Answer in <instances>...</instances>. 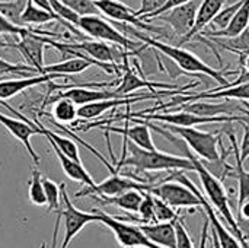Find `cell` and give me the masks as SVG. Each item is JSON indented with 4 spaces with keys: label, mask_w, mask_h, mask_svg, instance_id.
Instances as JSON below:
<instances>
[{
    "label": "cell",
    "mask_w": 249,
    "mask_h": 248,
    "mask_svg": "<svg viewBox=\"0 0 249 248\" xmlns=\"http://www.w3.org/2000/svg\"><path fill=\"white\" fill-rule=\"evenodd\" d=\"M212 41L233 54H249V28L233 38H214Z\"/></svg>",
    "instance_id": "26"
},
{
    "label": "cell",
    "mask_w": 249,
    "mask_h": 248,
    "mask_svg": "<svg viewBox=\"0 0 249 248\" xmlns=\"http://www.w3.org/2000/svg\"><path fill=\"white\" fill-rule=\"evenodd\" d=\"M120 31H123L125 35H131L136 37L137 39H140L142 42H144L146 45H149L150 48H153L155 51H159L162 54H165L166 57H169L179 69H182L187 73H201V75H207L209 77L214 79L219 86L209 89L207 92H214L219 89H223L228 86V83H231L226 79V72L225 70H216L213 67H210L207 63H204L200 57H197L194 53L181 48V45H169L166 42H160L155 38H150L144 31L128 25V23H121L120 22Z\"/></svg>",
    "instance_id": "1"
},
{
    "label": "cell",
    "mask_w": 249,
    "mask_h": 248,
    "mask_svg": "<svg viewBox=\"0 0 249 248\" xmlns=\"http://www.w3.org/2000/svg\"><path fill=\"white\" fill-rule=\"evenodd\" d=\"M160 95L158 94H150V95H133V96H125V98H112V99H102V101H95L90 104H85L80 105L77 110V115L82 120L90 121L95 120L98 117H101L104 113L115 108V107H121V105H131L140 101H147V99H156Z\"/></svg>",
    "instance_id": "14"
},
{
    "label": "cell",
    "mask_w": 249,
    "mask_h": 248,
    "mask_svg": "<svg viewBox=\"0 0 249 248\" xmlns=\"http://www.w3.org/2000/svg\"><path fill=\"white\" fill-rule=\"evenodd\" d=\"M104 206H115L128 213H137L143 200V191L128 190L118 196H90Z\"/></svg>",
    "instance_id": "23"
},
{
    "label": "cell",
    "mask_w": 249,
    "mask_h": 248,
    "mask_svg": "<svg viewBox=\"0 0 249 248\" xmlns=\"http://www.w3.org/2000/svg\"><path fill=\"white\" fill-rule=\"evenodd\" d=\"M190 0H168L159 10H156V12H153V13H149V15H146V16H143L142 19L143 20H150V19H153V18H156V16H159V15H162V13H165V12H168V10H171V9H174V7H177V6H181V4H185V3H188Z\"/></svg>",
    "instance_id": "39"
},
{
    "label": "cell",
    "mask_w": 249,
    "mask_h": 248,
    "mask_svg": "<svg viewBox=\"0 0 249 248\" xmlns=\"http://www.w3.org/2000/svg\"><path fill=\"white\" fill-rule=\"evenodd\" d=\"M184 152L187 153V158H190L191 162L194 164V170L200 177V181L203 184V190H204L209 202L212 203V206L220 213V216L225 219L226 225L235 234V237L239 240L242 247L249 248L248 243L245 241V238H244V235H242V232L239 229L238 221H236V218H235V215L232 212L229 197H228V191H226V187L223 186V181L219 180L214 174H212L198 156H196V155H193L190 152V148H188L187 143L184 145Z\"/></svg>",
    "instance_id": "3"
},
{
    "label": "cell",
    "mask_w": 249,
    "mask_h": 248,
    "mask_svg": "<svg viewBox=\"0 0 249 248\" xmlns=\"http://www.w3.org/2000/svg\"><path fill=\"white\" fill-rule=\"evenodd\" d=\"M179 110L203 115V117H219V115H248L249 110L241 107L239 104H235L232 99H226L225 102H209V99H197L190 101L182 105H179Z\"/></svg>",
    "instance_id": "12"
},
{
    "label": "cell",
    "mask_w": 249,
    "mask_h": 248,
    "mask_svg": "<svg viewBox=\"0 0 249 248\" xmlns=\"http://www.w3.org/2000/svg\"><path fill=\"white\" fill-rule=\"evenodd\" d=\"M93 212L98 215V222L105 225L114 234L117 244L121 248H162L144 235L140 225L128 224L123 218L111 216L99 209H95Z\"/></svg>",
    "instance_id": "6"
},
{
    "label": "cell",
    "mask_w": 249,
    "mask_h": 248,
    "mask_svg": "<svg viewBox=\"0 0 249 248\" xmlns=\"http://www.w3.org/2000/svg\"><path fill=\"white\" fill-rule=\"evenodd\" d=\"M231 1H232V3H233V1H236V0H231Z\"/></svg>",
    "instance_id": "45"
},
{
    "label": "cell",
    "mask_w": 249,
    "mask_h": 248,
    "mask_svg": "<svg viewBox=\"0 0 249 248\" xmlns=\"http://www.w3.org/2000/svg\"><path fill=\"white\" fill-rule=\"evenodd\" d=\"M239 58V70L249 72V54H238Z\"/></svg>",
    "instance_id": "43"
},
{
    "label": "cell",
    "mask_w": 249,
    "mask_h": 248,
    "mask_svg": "<svg viewBox=\"0 0 249 248\" xmlns=\"http://www.w3.org/2000/svg\"><path fill=\"white\" fill-rule=\"evenodd\" d=\"M201 1L203 0H190L188 3L177 6V7H174V9H171V10H168V12H165L156 18H153V19L168 23V26L172 29V32L177 37H179V39H181L194 26L197 12H198Z\"/></svg>",
    "instance_id": "11"
},
{
    "label": "cell",
    "mask_w": 249,
    "mask_h": 248,
    "mask_svg": "<svg viewBox=\"0 0 249 248\" xmlns=\"http://www.w3.org/2000/svg\"><path fill=\"white\" fill-rule=\"evenodd\" d=\"M60 1L64 3L67 7H70L71 10H74L80 16H86V15H102L93 0H60Z\"/></svg>",
    "instance_id": "33"
},
{
    "label": "cell",
    "mask_w": 249,
    "mask_h": 248,
    "mask_svg": "<svg viewBox=\"0 0 249 248\" xmlns=\"http://www.w3.org/2000/svg\"><path fill=\"white\" fill-rule=\"evenodd\" d=\"M134 121L137 123L136 126H128L125 124L124 127H115V126H99L104 132H112V133H117V134H121L124 139H128L130 142L136 143L137 146L143 148V149H149V151H153L156 149L155 143H153V137H152V133L149 130V126L139 120V118H128L127 121Z\"/></svg>",
    "instance_id": "17"
},
{
    "label": "cell",
    "mask_w": 249,
    "mask_h": 248,
    "mask_svg": "<svg viewBox=\"0 0 249 248\" xmlns=\"http://www.w3.org/2000/svg\"><path fill=\"white\" fill-rule=\"evenodd\" d=\"M31 31H32V28L15 25L13 22H10L4 15H1V12H0V34H1V35H19V37H25V35H28Z\"/></svg>",
    "instance_id": "36"
},
{
    "label": "cell",
    "mask_w": 249,
    "mask_h": 248,
    "mask_svg": "<svg viewBox=\"0 0 249 248\" xmlns=\"http://www.w3.org/2000/svg\"><path fill=\"white\" fill-rule=\"evenodd\" d=\"M42 183H44V189H45L48 212L58 213L61 210V184H57L47 177H42Z\"/></svg>",
    "instance_id": "28"
},
{
    "label": "cell",
    "mask_w": 249,
    "mask_h": 248,
    "mask_svg": "<svg viewBox=\"0 0 249 248\" xmlns=\"http://www.w3.org/2000/svg\"><path fill=\"white\" fill-rule=\"evenodd\" d=\"M36 72L29 64H18L10 63L0 57V75H18V76H29V73Z\"/></svg>",
    "instance_id": "34"
},
{
    "label": "cell",
    "mask_w": 249,
    "mask_h": 248,
    "mask_svg": "<svg viewBox=\"0 0 249 248\" xmlns=\"http://www.w3.org/2000/svg\"><path fill=\"white\" fill-rule=\"evenodd\" d=\"M162 127L179 136L188 145V148L193 149L194 153L206 162H216L222 159L225 155H229L226 148L223 146L220 136L212 132H201L197 127L172 126L166 123Z\"/></svg>",
    "instance_id": "4"
},
{
    "label": "cell",
    "mask_w": 249,
    "mask_h": 248,
    "mask_svg": "<svg viewBox=\"0 0 249 248\" xmlns=\"http://www.w3.org/2000/svg\"><path fill=\"white\" fill-rule=\"evenodd\" d=\"M209 231H210V222L209 219H206L204 225H203V231H201V240H200V247L198 248H207V241H209Z\"/></svg>",
    "instance_id": "41"
},
{
    "label": "cell",
    "mask_w": 249,
    "mask_h": 248,
    "mask_svg": "<svg viewBox=\"0 0 249 248\" xmlns=\"http://www.w3.org/2000/svg\"><path fill=\"white\" fill-rule=\"evenodd\" d=\"M166 1L168 0H142V6H140V9L136 10V15L142 19L143 16L159 10Z\"/></svg>",
    "instance_id": "37"
},
{
    "label": "cell",
    "mask_w": 249,
    "mask_h": 248,
    "mask_svg": "<svg viewBox=\"0 0 249 248\" xmlns=\"http://www.w3.org/2000/svg\"><path fill=\"white\" fill-rule=\"evenodd\" d=\"M0 105L4 107L7 111H10L15 117H9V115H4L0 113V124L6 129L7 133H10L16 140H19L23 148L26 149L28 155L31 156V159L34 161L35 165H39L41 162V158L39 155L35 152L32 143H31V137L35 136V134H41V129L38 126H34V123L31 120H28V117L22 115L20 111H16L13 107H10L4 99H0Z\"/></svg>",
    "instance_id": "7"
},
{
    "label": "cell",
    "mask_w": 249,
    "mask_h": 248,
    "mask_svg": "<svg viewBox=\"0 0 249 248\" xmlns=\"http://www.w3.org/2000/svg\"><path fill=\"white\" fill-rule=\"evenodd\" d=\"M153 184L155 183H142L128 175L115 172V174H111V177H108L102 183L99 184L96 183L93 187H85L83 190L77 191L74 197L79 199V197H86V196H118L128 190L150 191Z\"/></svg>",
    "instance_id": "9"
},
{
    "label": "cell",
    "mask_w": 249,
    "mask_h": 248,
    "mask_svg": "<svg viewBox=\"0 0 249 248\" xmlns=\"http://www.w3.org/2000/svg\"><path fill=\"white\" fill-rule=\"evenodd\" d=\"M242 4V0H238V1H233L228 6H223L220 9V12L213 18V20L210 22V26H212V31H220V29H225L231 20L233 19L235 13L238 12V9L241 7Z\"/></svg>",
    "instance_id": "29"
},
{
    "label": "cell",
    "mask_w": 249,
    "mask_h": 248,
    "mask_svg": "<svg viewBox=\"0 0 249 248\" xmlns=\"http://www.w3.org/2000/svg\"><path fill=\"white\" fill-rule=\"evenodd\" d=\"M212 232H213V231H212ZM212 244H213V248H222L220 247V243H219V240H217V237H216V234H214V232H213Z\"/></svg>",
    "instance_id": "44"
},
{
    "label": "cell",
    "mask_w": 249,
    "mask_h": 248,
    "mask_svg": "<svg viewBox=\"0 0 249 248\" xmlns=\"http://www.w3.org/2000/svg\"><path fill=\"white\" fill-rule=\"evenodd\" d=\"M144 235L162 248H178L177 227L172 222H153V224H140Z\"/></svg>",
    "instance_id": "19"
},
{
    "label": "cell",
    "mask_w": 249,
    "mask_h": 248,
    "mask_svg": "<svg viewBox=\"0 0 249 248\" xmlns=\"http://www.w3.org/2000/svg\"><path fill=\"white\" fill-rule=\"evenodd\" d=\"M41 248H45V247H44V244H42V246H41Z\"/></svg>",
    "instance_id": "46"
},
{
    "label": "cell",
    "mask_w": 249,
    "mask_h": 248,
    "mask_svg": "<svg viewBox=\"0 0 249 248\" xmlns=\"http://www.w3.org/2000/svg\"><path fill=\"white\" fill-rule=\"evenodd\" d=\"M197 193L201 199V208L203 210L206 212L207 215V219L210 222V229L216 234L219 243H220V247L222 248H244L242 244L239 243V240L225 227V224L220 222V219L217 218L216 212H214V208L212 206V203L201 194V191L197 189Z\"/></svg>",
    "instance_id": "18"
},
{
    "label": "cell",
    "mask_w": 249,
    "mask_h": 248,
    "mask_svg": "<svg viewBox=\"0 0 249 248\" xmlns=\"http://www.w3.org/2000/svg\"><path fill=\"white\" fill-rule=\"evenodd\" d=\"M28 197H29V202L35 206H45L47 205V196H45V189H44V183H42V174L36 168H32V171H31V178L28 181Z\"/></svg>",
    "instance_id": "27"
},
{
    "label": "cell",
    "mask_w": 249,
    "mask_h": 248,
    "mask_svg": "<svg viewBox=\"0 0 249 248\" xmlns=\"http://www.w3.org/2000/svg\"><path fill=\"white\" fill-rule=\"evenodd\" d=\"M47 104H53V118H57V123H71L77 115L79 105H76L71 99L64 96H51Z\"/></svg>",
    "instance_id": "24"
},
{
    "label": "cell",
    "mask_w": 249,
    "mask_h": 248,
    "mask_svg": "<svg viewBox=\"0 0 249 248\" xmlns=\"http://www.w3.org/2000/svg\"><path fill=\"white\" fill-rule=\"evenodd\" d=\"M177 227V238H178V248H194L193 244V240L190 238L188 232H187V228H185V224H184V219L177 222L175 224Z\"/></svg>",
    "instance_id": "38"
},
{
    "label": "cell",
    "mask_w": 249,
    "mask_h": 248,
    "mask_svg": "<svg viewBox=\"0 0 249 248\" xmlns=\"http://www.w3.org/2000/svg\"><path fill=\"white\" fill-rule=\"evenodd\" d=\"M66 44L70 48L79 50L101 63H111V64H118L128 53H133V51H121L118 48H114L101 39H95V41L83 39L79 42H66Z\"/></svg>",
    "instance_id": "15"
},
{
    "label": "cell",
    "mask_w": 249,
    "mask_h": 248,
    "mask_svg": "<svg viewBox=\"0 0 249 248\" xmlns=\"http://www.w3.org/2000/svg\"><path fill=\"white\" fill-rule=\"evenodd\" d=\"M241 124L244 127V137H242V143H241L239 152H241V161L245 162L247 158L249 156V123L241 121Z\"/></svg>",
    "instance_id": "40"
},
{
    "label": "cell",
    "mask_w": 249,
    "mask_h": 248,
    "mask_svg": "<svg viewBox=\"0 0 249 248\" xmlns=\"http://www.w3.org/2000/svg\"><path fill=\"white\" fill-rule=\"evenodd\" d=\"M137 215L140 216V218H137V222H140V224H153V222H156L155 200H153V194L150 191H143V200H142V205L139 208Z\"/></svg>",
    "instance_id": "32"
},
{
    "label": "cell",
    "mask_w": 249,
    "mask_h": 248,
    "mask_svg": "<svg viewBox=\"0 0 249 248\" xmlns=\"http://www.w3.org/2000/svg\"><path fill=\"white\" fill-rule=\"evenodd\" d=\"M226 0H203L200 7H198V12H197V18H196V23L194 26L191 28V31L182 37L179 41H178V45H182L185 42H190L193 41L198 34H201L204 31V28L207 25H210V22L213 20V18L220 12V9L223 7Z\"/></svg>",
    "instance_id": "20"
},
{
    "label": "cell",
    "mask_w": 249,
    "mask_h": 248,
    "mask_svg": "<svg viewBox=\"0 0 249 248\" xmlns=\"http://www.w3.org/2000/svg\"><path fill=\"white\" fill-rule=\"evenodd\" d=\"M123 167H131L139 172H158V171H194V164L190 158L177 156L160 152L158 149L149 151L137 146L136 143L124 139L123 156L115 164V170L120 172Z\"/></svg>",
    "instance_id": "2"
},
{
    "label": "cell",
    "mask_w": 249,
    "mask_h": 248,
    "mask_svg": "<svg viewBox=\"0 0 249 248\" xmlns=\"http://www.w3.org/2000/svg\"><path fill=\"white\" fill-rule=\"evenodd\" d=\"M57 215H60V218L63 221V229H64V235H63V241H61L60 248H69L71 240L86 225L98 222L96 212H83L71 203L64 183H61V210Z\"/></svg>",
    "instance_id": "8"
},
{
    "label": "cell",
    "mask_w": 249,
    "mask_h": 248,
    "mask_svg": "<svg viewBox=\"0 0 249 248\" xmlns=\"http://www.w3.org/2000/svg\"><path fill=\"white\" fill-rule=\"evenodd\" d=\"M155 200V215H156V222H172L177 224L184 219L178 212H175L174 208H171L168 203H165L162 199L153 196Z\"/></svg>",
    "instance_id": "31"
},
{
    "label": "cell",
    "mask_w": 249,
    "mask_h": 248,
    "mask_svg": "<svg viewBox=\"0 0 249 248\" xmlns=\"http://www.w3.org/2000/svg\"><path fill=\"white\" fill-rule=\"evenodd\" d=\"M67 76L58 73H47V75H34L20 79H0V99H7L16 96L18 94L42 83H50L54 79H66Z\"/></svg>",
    "instance_id": "16"
},
{
    "label": "cell",
    "mask_w": 249,
    "mask_h": 248,
    "mask_svg": "<svg viewBox=\"0 0 249 248\" xmlns=\"http://www.w3.org/2000/svg\"><path fill=\"white\" fill-rule=\"evenodd\" d=\"M34 121H35V124L41 129V134L45 136L48 142H54V143L58 146V149H60L64 155H67L69 158H71V159H74V161H77V162H82L80 155H79V148H77V145H76L71 139L58 136L55 132L47 129L38 118H34Z\"/></svg>",
    "instance_id": "25"
},
{
    "label": "cell",
    "mask_w": 249,
    "mask_h": 248,
    "mask_svg": "<svg viewBox=\"0 0 249 248\" xmlns=\"http://www.w3.org/2000/svg\"><path fill=\"white\" fill-rule=\"evenodd\" d=\"M95 3H96L98 9L101 10V13L108 16L112 20H117V22H121V23H128V25H133V26H136V28H139L142 31L153 32V34H158L160 37L166 34L162 28L146 23L143 19H140L136 15L134 9L128 7L125 3H123L120 0H96Z\"/></svg>",
    "instance_id": "10"
},
{
    "label": "cell",
    "mask_w": 249,
    "mask_h": 248,
    "mask_svg": "<svg viewBox=\"0 0 249 248\" xmlns=\"http://www.w3.org/2000/svg\"><path fill=\"white\" fill-rule=\"evenodd\" d=\"M238 218L249 219V199H247L245 202H242V203L238 206V215H236V219H238Z\"/></svg>",
    "instance_id": "42"
},
{
    "label": "cell",
    "mask_w": 249,
    "mask_h": 248,
    "mask_svg": "<svg viewBox=\"0 0 249 248\" xmlns=\"http://www.w3.org/2000/svg\"><path fill=\"white\" fill-rule=\"evenodd\" d=\"M50 4L53 7V10L64 20V22H69L71 25H76L79 23V19H80V15H77L74 10H71L70 7H67L64 3H61L60 0H50Z\"/></svg>",
    "instance_id": "35"
},
{
    "label": "cell",
    "mask_w": 249,
    "mask_h": 248,
    "mask_svg": "<svg viewBox=\"0 0 249 248\" xmlns=\"http://www.w3.org/2000/svg\"><path fill=\"white\" fill-rule=\"evenodd\" d=\"M26 0H0V12L15 25H22V12L25 9Z\"/></svg>",
    "instance_id": "30"
},
{
    "label": "cell",
    "mask_w": 249,
    "mask_h": 248,
    "mask_svg": "<svg viewBox=\"0 0 249 248\" xmlns=\"http://www.w3.org/2000/svg\"><path fill=\"white\" fill-rule=\"evenodd\" d=\"M50 145H51V148H53L55 156L58 158L60 165H61L64 174H66L70 180L77 181V183L83 184L85 187H93V186L96 184L95 180H93L92 175L86 171V168L83 167L82 162H77V161L69 158L67 155H64V153L58 149V146H57L54 142H50Z\"/></svg>",
    "instance_id": "21"
},
{
    "label": "cell",
    "mask_w": 249,
    "mask_h": 248,
    "mask_svg": "<svg viewBox=\"0 0 249 248\" xmlns=\"http://www.w3.org/2000/svg\"><path fill=\"white\" fill-rule=\"evenodd\" d=\"M77 28L82 29L88 37L115 44L120 48H124L127 51H133L134 54H139L140 51H143V48L147 47L144 42L133 41L128 35H125L123 31L115 28L111 22L105 20L101 15L80 16Z\"/></svg>",
    "instance_id": "5"
},
{
    "label": "cell",
    "mask_w": 249,
    "mask_h": 248,
    "mask_svg": "<svg viewBox=\"0 0 249 248\" xmlns=\"http://www.w3.org/2000/svg\"><path fill=\"white\" fill-rule=\"evenodd\" d=\"M47 42L44 41V37L39 34H35L31 31L28 35L20 37V39L15 44H3V47H15L23 58L32 66L39 75H42L44 70V48H47Z\"/></svg>",
    "instance_id": "13"
},
{
    "label": "cell",
    "mask_w": 249,
    "mask_h": 248,
    "mask_svg": "<svg viewBox=\"0 0 249 248\" xmlns=\"http://www.w3.org/2000/svg\"><path fill=\"white\" fill-rule=\"evenodd\" d=\"M247 28H249V0H242L241 7L238 9V12L235 13L233 19L231 20V23L220 31H207L198 35H204V37H214V38H233L238 37L239 34H242Z\"/></svg>",
    "instance_id": "22"
}]
</instances>
